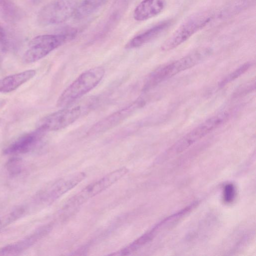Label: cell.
<instances>
[{"mask_svg":"<svg viewBox=\"0 0 256 256\" xmlns=\"http://www.w3.org/2000/svg\"><path fill=\"white\" fill-rule=\"evenodd\" d=\"M105 70L96 66L81 74L61 94L56 102L58 107L64 108L77 101L94 88L102 80Z\"/></svg>","mask_w":256,"mask_h":256,"instance_id":"3957f363","label":"cell"},{"mask_svg":"<svg viewBox=\"0 0 256 256\" xmlns=\"http://www.w3.org/2000/svg\"><path fill=\"white\" fill-rule=\"evenodd\" d=\"M228 114L220 113L213 116L177 141L164 154V157H170L182 152L196 142L222 124L228 119Z\"/></svg>","mask_w":256,"mask_h":256,"instance_id":"277c9868","label":"cell"},{"mask_svg":"<svg viewBox=\"0 0 256 256\" xmlns=\"http://www.w3.org/2000/svg\"><path fill=\"white\" fill-rule=\"evenodd\" d=\"M96 102V100L94 98L78 102L76 101L42 118L38 122L37 128L46 132L62 130L90 111Z\"/></svg>","mask_w":256,"mask_h":256,"instance_id":"6da1fadb","label":"cell"},{"mask_svg":"<svg viewBox=\"0 0 256 256\" xmlns=\"http://www.w3.org/2000/svg\"><path fill=\"white\" fill-rule=\"evenodd\" d=\"M171 20L161 22L146 31L132 38L126 44V48L132 49L140 47L153 40L172 25Z\"/></svg>","mask_w":256,"mask_h":256,"instance_id":"7c38bea8","label":"cell"},{"mask_svg":"<svg viewBox=\"0 0 256 256\" xmlns=\"http://www.w3.org/2000/svg\"><path fill=\"white\" fill-rule=\"evenodd\" d=\"M0 43L5 44L6 43V34L4 30L0 26Z\"/></svg>","mask_w":256,"mask_h":256,"instance_id":"44dd1931","label":"cell"},{"mask_svg":"<svg viewBox=\"0 0 256 256\" xmlns=\"http://www.w3.org/2000/svg\"><path fill=\"white\" fill-rule=\"evenodd\" d=\"M107 0H82L78 2L73 18L80 20L98 11L106 3Z\"/></svg>","mask_w":256,"mask_h":256,"instance_id":"9a60e30c","label":"cell"},{"mask_svg":"<svg viewBox=\"0 0 256 256\" xmlns=\"http://www.w3.org/2000/svg\"><path fill=\"white\" fill-rule=\"evenodd\" d=\"M128 171L126 168H120L88 184L67 202L64 210L68 211L76 208L90 198L116 183L127 174Z\"/></svg>","mask_w":256,"mask_h":256,"instance_id":"8992f818","label":"cell"},{"mask_svg":"<svg viewBox=\"0 0 256 256\" xmlns=\"http://www.w3.org/2000/svg\"></svg>","mask_w":256,"mask_h":256,"instance_id":"603a6c76","label":"cell"},{"mask_svg":"<svg viewBox=\"0 0 256 256\" xmlns=\"http://www.w3.org/2000/svg\"><path fill=\"white\" fill-rule=\"evenodd\" d=\"M144 104L145 101L142 98L136 100L97 122L92 126L90 132L91 133L104 132L116 126L144 106Z\"/></svg>","mask_w":256,"mask_h":256,"instance_id":"9c48e42d","label":"cell"},{"mask_svg":"<svg viewBox=\"0 0 256 256\" xmlns=\"http://www.w3.org/2000/svg\"><path fill=\"white\" fill-rule=\"evenodd\" d=\"M6 168L10 174H18L20 172L22 168V160L18 158L10 160L6 164Z\"/></svg>","mask_w":256,"mask_h":256,"instance_id":"d6986e66","label":"cell"},{"mask_svg":"<svg viewBox=\"0 0 256 256\" xmlns=\"http://www.w3.org/2000/svg\"><path fill=\"white\" fill-rule=\"evenodd\" d=\"M252 66L250 62H246L236 70L228 74L218 84L220 88L224 87L225 86L238 78V77L248 71Z\"/></svg>","mask_w":256,"mask_h":256,"instance_id":"2e32d148","label":"cell"},{"mask_svg":"<svg viewBox=\"0 0 256 256\" xmlns=\"http://www.w3.org/2000/svg\"></svg>","mask_w":256,"mask_h":256,"instance_id":"7402d4cb","label":"cell"},{"mask_svg":"<svg viewBox=\"0 0 256 256\" xmlns=\"http://www.w3.org/2000/svg\"><path fill=\"white\" fill-rule=\"evenodd\" d=\"M70 38L63 33L42 34L30 40L23 56L26 64L36 62L64 44Z\"/></svg>","mask_w":256,"mask_h":256,"instance_id":"52a82bcc","label":"cell"},{"mask_svg":"<svg viewBox=\"0 0 256 256\" xmlns=\"http://www.w3.org/2000/svg\"><path fill=\"white\" fill-rule=\"evenodd\" d=\"M85 176L84 172H79L58 180L44 190L42 198L46 202L54 200L76 186Z\"/></svg>","mask_w":256,"mask_h":256,"instance_id":"8fae6325","label":"cell"},{"mask_svg":"<svg viewBox=\"0 0 256 256\" xmlns=\"http://www.w3.org/2000/svg\"><path fill=\"white\" fill-rule=\"evenodd\" d=\"M236 196V189L232 184H226L223 191V200L226 204H230L234 200Z\"/></svg>","mask_w":256,"mask_h":256,"instance_id":"ac0fdd59","label":"cell"},{"mask_svg":"<svg viewBox=\"0 0 256 256\" xmlns=\"http://www.w3.org/2000/svg\"><path fill=\"white\" fill-rule=\"evenodd\" d=\"M211 52V50L208 48H200L178 60L159 68L149 76L144 86V90H148L162 82L195 66L207 58Z\"/></svg>","mask_w":256,"mask_h":256,"instance_id":"7a4b0ae2","label":"cell"},{"mask_svg":"<svg viewBox=\"0 0 256 256\" xmlns=\"http://www.w3.org/2000/svg\"><path fill=\"white\" fill-rule=\"evenodd\" d=\"M213 14L210 12L197 14L185 21L162 44L161 50L168 51L178 47L212 20Z\"/></svg>","mask_w":256,"mask_h":256,"instance_id":"5b68a950","label":"cell"},{"mask_svg":"<svg viewBox=\"0 0 256 256\" xmlns=\"http://www.w3.org/2000/svg\"><path fill=\"white\" fill-rule=\"evenodd\" d=\"M0 13L9 20H14L18 14L16 8L11 0H0Z\"/></svg>","mask_w":256,"mask_h":256,"instance_id":"e0dca14e","label":"cell"},{"mask_svg":"<svg viewBox=\"0 0 256 256\" xmlns=\"http://www.w3.org/2000/svg\"><path fill=\"white\" fill-rule=\"evenodd\" d=\"M166 6V0H143L135 8L134 18L137 21L148 20L161 13Z\"/></svg>","mask_w":256,"mask_h":256,"instance_id":"4fadbf2b","label":"cell"},{"mask_svg":"<svg viewBox=\"0 0 256 256\" xmlns=\"http://www.w3.org/2000/svg\"><path fill=\"white\" fill-rule=\"evenodd\" d=\"M46 132L37 128L33 132L24 134L8 145L4 149V153L5 154L26 153L36 146Z\"/></svg>","mask_w":256,"mask_h":256,"instance_id":"30bf717a","label":"cell"},{"mask_svg":"<svg viewBox=\"0 0 256 256\" xmlns=\"http://www.w3.org/2000/svg\"><path fill=\"white\" fill-rule=\"evenodd\" d=\"M14 216H15L14 214H12L8 215V216H6L4 218H0V230L11 222Z\"/></svg>","mask_w":256,"mask_h":256,"instance_id":"ffe728a7","label":"cell"},{"mask_svg":"<svg viewBox=\"0 0 256 256\" xmlns=\"http://www.w3.org/2000/svg\"><path fill=\"white\" fill-rule=\"evenodd\" d=\"M76 0H54L44 6L39 11L37 20L43 26L63 23L73 16Z\"/></svg>","mask_w":256,"mask_h":256,"instance_id":"ba28073f","label":"cell"},{"mask_svg":"<svg viewBox=\"0 0 256 256\" xmlns=\"http://www.w3.org/2000/svg\"><path fill=\"white\" fill-rule=\"evenodd\" d=\"M34 70H26L0 79V92H12L32 79L36 74Z\"/></svg>","mask_w":256,"mask_h":256,"instance_id":"5bb4252c","label":"cell"}]
</instances>
